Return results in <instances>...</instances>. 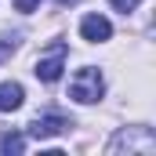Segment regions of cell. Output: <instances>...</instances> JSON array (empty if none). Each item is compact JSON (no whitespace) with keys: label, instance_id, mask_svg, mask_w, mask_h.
<instances>
[{"label":"cell","instance_id":"cell-1","mask_svg":"<svg viewBox=\"0 0 156 156\" xmlns=\"http://www.w3.org/2000/svg\"><path fill=\"white\" fill-rule=\"evenodd\" d=\"M102 91H105V80H102V73H98L94 66H83V69H76V76H73V83H69V94L76 98L80 105L98 102V98H102Z\"/></svg>","mask_w":156,"mask_h":156},{"label":"cell","instance_id":"cell-2","mask_svg":"<svg viewBox=\"0 0 156 156\" xmlns=\"http://www.w3.org/2000/svg\"><path fill=\"white\" fill-rule=\"evenodd\" d=\"M62 69H66V44L62 40H55L51 47H47V55L37 62V80H44V83H55V80L62 76Z\"/></svg>","mask_w":156,"mask_h":156},{"label":"cell","instance_id":"cell-3","mask_svg":"<svg viewBox=\"0 0 156 156\" xmlns=\"http://www.w3.org/2000/svg\"><path fill=\"white\" fill-rule=\"evenodd\" d=\"M66 127H69V120L62 116V113H40V116L29 123V134L44 142V138H55V134H62Z\"/></svg>","mask_w":156,"mask_h":156},{"label":"cell","instance_id":"cell-4","mask_svg":"<svg viewBox=\"0 0 156 156\" xmlns=\"http://www.w3.org/2000/svg\"><path fill=\"white\" fill-rule=\"evenodd\" d=\"M80 37L87 40V44H102V40L113 37V26H109L105 15H87V18L80 22Z\"/></svg>","mask_w":156,"mask_h":156},{"label":"cell","instance_id":"cell-5","mask_svg":"<svg viewBox=\"0 0 156 156\" xmlns=\"http://www.w3.org/2000/svg\"><path fill=\"white\" fill-rule=\"evenodd\" d=\"M22 98H26V91H22V83H0V113H15V109H22Z\"/></svg>","mask_w":156,"mask_h":156},{"label":"cell","instance_id":"cell-6","mask_svg":"<svg viewBox=\"0 0 156 156\" xmlns=\"http://www.w3.org/2000/svg\"><path fill=\"white\" fill-rule=\"evenodd\" d=\"M22 149H26V138H22V134H4V138H0V153L7 156V153H22Z\"/></svg>","mask_w":156,"mask_h":156},{"label":"cell","instance_id":"cell-7","mask_svg":"<svg viewBox=\"0 0 156 156\" xmlns=\"http://www.w3.org/2000/svg\"><path fill=\"white\" fill-rule=\"evenodd\" d=\"M109 4H113L116 11H123V15H127V11H134V7H138L142 0H109Z\"/></svg>","mask_w":156,"mask_h":156},{"label":"cell","instance_id":"cell-8","mask_svg":"<svg viewBox=\"0 0 156 156\" xmlns=\"http://www.w3.org/2000/svg\"><path fill=\"white\" fill-rule=\"evenodd\" d=\"M15 7H18L22 15H29V11H37V7H40V0H15Z\"/></svg>","mask_w":156,"mask_h":156},{"label":"cell","instance_id":"cell-9","mask_svg":"<svg viewBox=\"0 0 156 156\" xmlns=\"http://www.w3.org/2000/svg\"><path fill=\"white\" fill-rule=\"evenodd\" d=\"M62 4H76V0H62Z\"/></svg>","mask_w":156,"mask_h":156}]
</instances>
